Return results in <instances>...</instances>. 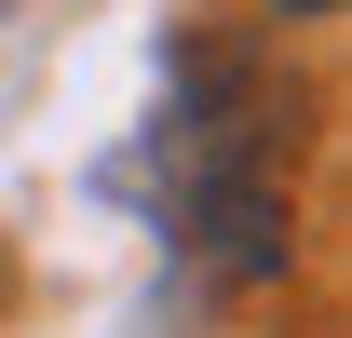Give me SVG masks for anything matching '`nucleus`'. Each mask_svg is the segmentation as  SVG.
I'll return each instance as SVG.
<instances>
[{
    "instance_id": "nucleus-1",
    "label": "nucleus",
    "mask_w": 352,
    "mask_h": 338,
    "mask_svg": "<svg viewBox=\"0 0 352 338\" xmlns=\"http://www.w3.org/2000/svg\"><path fill=\"white\" fill-rule=\"evenodd\" d=\"M271 14H339V0H271Z\"/></svg>"
}]
</instances>
